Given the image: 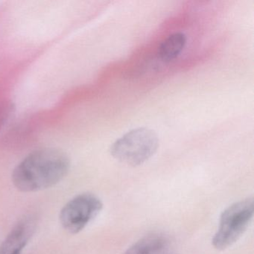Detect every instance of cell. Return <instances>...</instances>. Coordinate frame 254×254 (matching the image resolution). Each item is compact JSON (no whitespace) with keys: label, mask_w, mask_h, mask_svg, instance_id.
Masks as SVG:
<instances>
[{"label":"cell","mask_w":254,"mask_h":254,"mask_svg":"<svg viewBox=\"0 0 254 254\" xmlns=\"http://www.w3.org/2000/svg\"><path fill=\"white\" fill-rule=\"evenodd\" d=\"M70 160L56 148L35 150L28 154L12 172L14 187L23 192H33L53 187L67 175Z\"/></svg>","instance_id":"cell-1"},{"label":"cell","mask_w":254,"mask_h":254,"mask_svg":"<svg viewBox=\"0 0 254 254\" xmlns=\"http://www.w3.org/2000/svg\"><path fill=\"white\" fill-rule=\"evenodd\" d=\"M158 147V136L154 130L138 127L129 130L117 139L111 145L110 153L121 163L138 166L151 159Z\"/></svg>","instance_id":"cell-2"},{"label":"cell","mask_w":254,"mask_h":254,"mask_svg":"<svg viewBox=\"0 0 254 254\" xmlns=\"http://www.w3.org/2000/svg\"><path fill=\"white\" fill-rule=\"evenodd\" d=\"M254 214V198L236 202L222 212L218 231L212 239L214 248L227 249L245 233Z\"/></svg>","instance_id":"cell-3"},{"label":"cell","mask_w":254,"mask_h":254,"mask_svg":"<svg viewBox=\"0 0 254 254\" xmlns=\"http://www.w3.org/2000/svg\"><path fill=\"white\" fill-rule=\"evenodd\" d=\"M102 200L92 193H83L71 199L60 212L62 227L71 234L84 230L102 211Z\"/></svg>","instance_id":"cell-4"},{"label":"cell","mask_w":254,"mask_h":254,"mask_svg":"<svg viewBox=\"0 0 254 254\" xmlns=\"http://www.w3.org/2000/svg\"><path fill=\"white\" fill-rule=\"evenodd\" d=\"M38 221L33 215L20 220L0 245V254H21L36 231Z\"/></svg>","instance_id":"cell-5"},{"label":"cell","mask_w":254,"mask_h":254,"mask_svg":"<svg viewBox=\"0 0 254 254\" xmlns=\"http://www.w3.org/2000/svg\"><path fill=\"white\" fill-rule=\"evenodd\" d=\"M168 245L169 241L166 236L154 233L139 239L125 254H165Z\"/></svg>","instance_id":"cell-6"},{"label":"cell","mask_w":254,"mask_h":254,"mask_svg":"<svg viewBox=\"0 0 254 254\" xmlns=\"http://www.w3.org/2000/svg\"><path fill=\"white\" fill-rule=\"evenodd\" d=\"M187 35L183 32H175L169 35L159 46L157 56L164 63L178 59L187 46Z\"/></svg>","instance_id":"cell-7"},{"label":"cell","mask_w":254,"mask_h":254,"mask_svg":"<svg viewBox=\"0 0 254 254\" xmlns=\"http://www.w3.org/2000/svg\"><path fill=\"white\" fill-rule=\"evenodd\" d=\"M16 111L15 104L9 99L0 102V132L12 118Z\"/></svg>","instance_id":"cell-8"}]
</instances>
